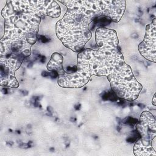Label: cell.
Masks as SVG:
<instances>
[{"instance_id": "obj_1", "label": "cell", "mask_w": 156, "mask_h": 156, "mask_svg": "<svg viewBox=\"0 0 156 156\" xmlns=\"http://www.w3.org/2000/svg\"><path fill=\"white\" fill-rule=\"evenodd\" d=\"M1 15L5 20L4 35L2 38H25L31 45L36 42L42 15L30 1H8Z\"/></svg>"}, {"instance_id": "obj_2", "label": "cell", "mask_w": 156, "mask_h": 156, "mask_svg": "<svg viewBox=\"0 0 156 156\" xmlns=\"http://www.w3.org/2000/svg\"><path fill=\"white\" fill-rule=\"evenodd\" d=\"M93 20L82 14L67 10L56 23V35L65 46L80 52L91 37L89 25Z\"/></svg>"}, {"instance_id": "obj_3", "label": "cell", "mask_w": 156, "mask_h": 156, "mask_svg": "<svg viewBox=\"0 0 156 156\" xmlns=\"http://www.w3.org/2000/svg\"><path fill=\"white\" fill-rule=\"evenodd\" d=\"M95 39L98 49L94 51L98 57L111 73L119 69L125 62L118 46L116 32L104 27H98L96 30Z\"/></svg>"}, {"instance_id": "obj_4", "label": "cell", "mask_w": 156, "mask_h": 156, "mask_svg": "<svg viewBox=\"0 0 156 156\" xmlns=\"http://www.w3.org/2000/svg\"><path fill=\"white\" fill-rule=\"evenodd\" d=\"M107 77L112 90L119 98L129 101L138 98L143 87L135 79L129 65L124 63L119 69L113 71Z\"/></svg>"}, {"instance_id": "obj_5", "label": "cell", "mask_w": 156, "mask_h": 156, "mask_svg": "<svg viewBox=\"0 0 156 156\" xmlns=\"http://www.w3.org/2000/svg\"><path fill=\"white\" fill-rule=\"evenodd\" d=\"M76 70L86 71L91 76H107L111 72L92 49H85L77 56Z\"/></svg>"}, {"instance_id": "obj_6", "label": "cell", "mask_w": 156, "mask_h": 156, "mask_svg": "<svg viewBox=\"0 0 156 156\" xmlns=\"http://www.w3.org/2000/svg\"><path fill=\"white\" fill-rule=\"evenodd\" d=\"M156 18L153 19L151 24L146 27L144 40L139 44L138 49L140 54L146 60L156 62Z\"/></svg>"}, {"instance_id": "obj_7", "label": "cell", "mask_w": 156, "mask_h": 156, "mask_svg": "<svg viewBox=\"0 0 156 156\" xmlns=\"http://www.w3.org/2000/svg\"><path fill=\"white\" fill-rule=\"evenodd\" d=\"M91 77L86 71L76 70L71 73H65L63 75L58 76L57 82L61 87L79 88L87 84Z\"/></svg>"}, {"instance_id": "obj_8", "label": "cell", "mask_w": 156, "mask_h": 156, "mask_svg": "<svg viewBox=\"0 0 156 156\" xmlns=\"http://www.w3.org/2000/svg\"><path fill=\"white\" fill-rule=\"evenodd\" d=\"M156 121L154 116L149 112L144 111L140 115V122L136 125V130L141 138L152 141L156 136Z\"/></svg>"}, {"instance_id": "obj_9", "label": "cell", "mask_w": 156, "mask_h": 156, "mask_svg": "<svg viewBox=\"0 0 156 156\" xmlns=\"http://www.w3.org/2000/svg\"><path fill=\"white\" fill-rule=\"evenodd\" d=\"M126 6V1H101L102 16L117 23L121 19Z\"/></svg>"}, {"instance_id": "obj_10", "label": "cell", "mask_w": 156, "mask_h": 156, "mask_svg": "<svg viewBox=\"0 0 156 156\" xmlns=\"http://www.w3.org/2000/svg\"><path fill=\"white\" fill-rule=\"evenodd\" d=\"M32 5L42 16L58 18L61 13L60 7L54 1H30Z\"/></svg>"}, {"instance_id": "obj_11", "label": "cell", "mask_w": 156, "mask_h": 156, "mask_svg": "<svg viewBox=\"0 0 156 156\" xmlns=\"http://www.w3.org/2000/svg\"><path fill=\"white\" fill-rule=\"evenodd\" d=\"M133 153L135 155L151 156L156 155L155 150L151 145V141L140 138L135 144L133 147Z\"/></svg>"}, {"instance_id": "obj_12", "label": "cell", "mask_w": 156, "mask_h": 156, "mask_svg": "<svg viewBox=\"0 0 156 156\" xmlns=\"http://www.w3.org/2000/svg\"><path fill=\"white\" fill-rule=\"evenodd\" d=\"M63 56L59 53L54 52L47 65V68L49 71L55 72L58 76L63 75L66 72L63 69Z\"/></svg>"}, {"instance_id": "obj_13", "label": "cell", "mask_w": 156, "mask_h": 156, "mask_svg": "<svg viewBox=\"0 0 156 156\" xmlns=\"http://www.w3.org/2000/svg\"><path fill=\"white\" fill-rule=\"evenodd\" d=\"M1 85L16 88L19 86L18 82L15 76L12 74H1Z\"/></svg>"}, {"instance_id": "obj_14", "label": "cell", "mask_w": 156, "mask_h": 156, "mask_svg": "<svg viewBox=\"0 0 156 156\" xmlns=\"http://www.w3.org/2000/svg\"><path fill=\"white\" fill-rule=\"evenodd\" d=\"M155 96H156V94L155 93L154 96H153V98H152V104L154 105H156V98H155Z\"/></svg>"}]
</instances>
